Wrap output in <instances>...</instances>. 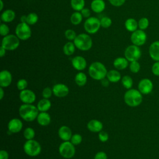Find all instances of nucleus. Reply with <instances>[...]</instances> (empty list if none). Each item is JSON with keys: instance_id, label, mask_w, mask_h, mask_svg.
Instances as JSON below:
<instances>
[{"instance_id": "nucleus-42", "label": "nucleus", "mask_w": 159, "mask_h": 159, "mask_svg": "<svg viewBox=\"0 0 159 159\" xmlns=\"http://www.w3.org/2000/svg\"><path fill=\"white\" fill-rule=\"evenodd\" d=\"M53 94V91L52 89L50 88L49 87H46L45 88L43 91H42V97L43 98H46V99H49L52 95Z\"/></svg>"}, {"instance_id": "nucleus-25", "label": "nucleus", "mask_w": 159, "mask_h": 159, "mask_svg": "<svg viewBox=\"0 0 159 159\" xmlns=\"http://www.w3.org/2000/svg\"><path fill=\"white\" fill-rule=\"evenodd\" d=\"M51 106V102L48 99L43 98L38 102L37 107L40 112H47L50 109Z\"/></svg>"}, {"instance_id": "nucleus-2", "label": "nucleus", "mask_w": 159, "mask_h": 159, "mask_svg": "<svg viewBox=\"0 0 159 159\" xmlns=\"http://www.w3.org/2000/svg\"><path fill=\"white\" fill-rule=\"evenodd\" d=\"M88 73L91 78L95 80H102L106 77L107 70L103 63L99 61L92 63L89 68Z\"/></svg>"}, {"instance_id": "nucleus-51", "label": "nucleus", "mask_w": 159, "mask_h": 159, "mask_svg": "<svg viewBox=\"0 0 159 159\" xmlns=\"http://www.w3.org/2000/svg\"><path fill=\"white\" fill-rule=\"evenodd\" d=\"M4 90H3V88L2 87H1L0 88V99L2 100L3 97H4Z\"/></svg>"}, {"instance_id": "nucleus-20", "label": "nucleus", "mask_w": 159, "mask_h": 159, "mask_svg": "<svg viewBox=\"0 0 159 159\" xmlns=\"http://www.w3.org/2000/svg\"><path fill=\"white\" fill-rule=\"evenodd\" d=\"M88 129L92 132H99L103 128L102 123L97 119H92L89 120L87 124Z\"/></svg>"}, {"instance_id": "nucleus-44", "label": "nucleus", "mask_w": 159, "mask_h": 159, "mask_svg": "<svg viewBox=\"0 0 159 159\" xmlns=\"http://www.w3.org/2000/svg\"><path fill=\"white\" fill-rule=\"evenodd\" d=\"M152 73L157 76H159V61L155 62L152 66Z\"/></svg>"}, {"instance_id": "nucleus-31", "label": "nucleus", "mask_w": 159, "mask_h": 159, "mask_svg": "<svg viewBox=\"0 0 159 159\" xmlns=\"http://www.w3.org/2000/svg\"><path fill=\"white\" fill-rule=\"evenodd\" d=\"M83 17L81 13L80 12V11H75L71 14L70 17V21L72 24L76 25L80 24L81 22L83 20Z\"/></svg>"}, {"instance_id": "nucleus-48", "label": "nucleus", "mask_w": 159, "mask_h": 159, "mask_svg": "<svg viewBox=\"0 0 159 159\" xmlns=\"http://www.w3.org/2000/svg\"><path fill=\"white\" fill-rule=\"evenodd\" d=\"M0 159H9V153L5 150L0 151Z\"/></svg>"}, {"instance_id": "nucleus-8", "label": "nucleus", "mask_w": 159, "mask_h": 159, "mask_svg": "<svg viewBox=\"0 0 159 159\" xmlns=\"http://www.w3.org/2000/svg\"><path fill=\"white\" fill-rule=\"evenodd\" d=\"M100 20L96 17H89L87 18L84 23V30L90 34L96 33L100 29Z\"/></svg>"}, {"instance_id": "nucleus-45", "label": "nucleus", "mask_w": 159, "mask_h": 159, "mask_svg": "<svg viewBox=\"0 0 159 159\" xmlns=\"http://www.w3.org/2000/svg\"><path fill=\"white\" fill-rule=\"evenodd\" d=\"M109 2L114 6L119 7L124 4L125 0H108Z\"/></svg>"}, {"instance_id": "nucleus-27", "label": "nucleus", "mask_w": 159, "mask_h": 159, "mask_svg": "<svg viewBox=\"0 0 159 159\" xmlns=\"http://www.w3.org/2000/svg\"><path fill=\"white\" fill-rule=\"evenodd\" d=\"M125 29L131 32H133L137 30L138 26V22L135 19L133 18H129L127 19L124 24Z\"/></svg>"}, {"instance_id": "nucleus-16", "label": "nucleus", "mask_w": 159, "mask_h": 159, "mask_svg": "<svg viewBox=\"0 0 159 159\" xmlns=\"http://www.w3.org/2000/svg\"><path fill=\"white\" fill-rule=\"evenodd\" d=\"M12 75L7 70H2L0 72V86L2 88L8 87L12 82Z\"/></svg>"}, {"instance_id": "nucleus-17", "label": "nucleus", "mask_w": 159, "mask_h": 159, "mask_svg": "<svg viewBox=\"0 0 159 159\" xmlns=\"http://www.w3.org/2000/svg\"><path fill=\"white\" fill-rule=\"evenodd\" d=\"M71 64L73 67L78 71L84 70L87 66V62L85 58L81 56H76L73 57L71 60Z\"/></svg>"}, {"instance_id": "nucleus-11", "label": "nucleus", "mask_w": 159, "mask_h": 159, "mask_svg": "<svg viewBox=\"0 0 159 159\" xmlns=\"http://www.w3.org/2000/svg\"><path fill=\"white\" fill-rule=\"evenodd\" d=\"M130 40L134 45L139 47L142 46L146 42V33L143 30H136L132 32L130 36Z\"/></svg>"}, {"instance_id": "nucleus-28", "label": "nucleus", "mask_w": 159, "mask_h": 159, "mask_svg": "<svg viewBox=\"0 0 159 159\" xmlns=\"http://www.w3.org/2000/svg\"><path fill=\"white\" fill-rule=\"evenodd\" d=\"M75 81L78 86L81 87L84 86L87 83V76L86 74L83 72H78L75 77Z\"/></svg>"}, {"instance_id": "nucleus-5", "label": "nucleus", "mask_w": 159, "mask_h": 159, "mask_svg": "<svg viewBox=\"0 0 159 159\" xmlns=\"http://www.w3.org/2000/svg\"><path fill=\"white\" fill-rule=\"evenodd\" d=\"M23 149L26 155L30 157H36L41 152V146L35 140H27L23 146Z\"/></svg>"}, {"instance_id": "nucleus-50", "label": "nucleus", "mask_w": 159, "mask_h": 159, "mask_svg": "<svg viewBox=\"0 0 159 159\" xmlns=\"http://www.w3.org/2000/svg\"><path fill=\"white\" fill-rule=\"evenodd\" d=\"M6 50L3 47L1 46V47H0V57H3L5 55Z\"/></svg>"}, {"instance_id": "nucleus-37", "label": "nucleus", "mask_w": 159, "mask_h": 159, "mask_svg": "<svg viewBox=\"0 0 159 159\" xmlns=\"http://www.w3.org/2000/svg\"><path fill=\"white\" fill-rule=\"evenodd\" d=\"M82 136L79 134H75L72 135L71 138L70 139V142L74 145H79L82 142Z\"/></svg>"}, {"instance_id": "nucleus-18", "label": "nucleus", "mask_w": 159, "mask_h": 159, "mask_svg": "<svg viewBox=\"0 0 159 159\" xmlns=\"http://www.w3.org/2000/svg\"><path fill=\"white\" fill-rule=\"evenodd\" d=\"M150 57L155 61H159V40L155 41L149 47Z\"/></svg>"}, {"instance_id": "nucleus-13", "label": "nucleus", "mask_w": 159, "mask_h": 159, "mask_svg": "<svg viewBox=\"0 0 159 159\" xmlns=\"http://www.w3.org/2000/svg\"><path fill=\"white\" fill-rule=\"evenodd\" d=\"M153 88V83L148 78H143L141 80L138 84V89L142 94H148L151 93Z\"/></svg>"}, {"instance_id": "nucleus-24", "label": "nucleus", "mask_w": 159, "mask_h": 159, "mask_svg": "<svg viewBox=\"0 0 159 159\" xmlns=\"http://www.w3.org/2000/svg\"><path fill=\"white\" fill-rule=\"evenodd\" d=\"M114 66L119 70L125 69L129 65V61L125 57H117L113 62Z\"/></svg>"}, {"instance_id": "nucleus-41", "label": "nucleus", "mask_w": 159, "mask_h": 159, "mask_svg": "<svg viewBox=\"0 0 159 159\" xmlns=\"http://www.w3.org/2000/svg\"><path fill=\"white\" fill-rule=\"evenodd\" d=\"M9 27L5 23L1 24L0 25V34L2 36L5 37L9 35Z\"/></svg>"}, {"instance_id": "nucleus-35", "label": "nucleus", "mask_w": 159, "mask_h": 159, "mask_svg": "<svg viewBox=\"0 0 159 159\" xmlns=\"http://www.w3.org/2000/svg\"><path fill=\"white\" fill-rule=\"evenodd\" d=\"M129 69L132 73H137L140 70V65L137 61H131L129 65Z\"/></svg>"}, {"instance_id": "nucleus-34", "label": "nucleus", "mask_w": 159, "mask_h": 159, "mask_svg": "<svg viewBox=\"0 0 159 159\" xmlns=\"http://www.w3.org/2000/svg\"><path fill=\"white\" fill-rule=\"evenodd\" d=\"M39 17L36 13L31 12L27 16L26 23L29 25H34L38 21Z\"/></svg>"}, {"instance_id": "nucleus-19", "label": "nucleus", "mask_w": 159, "mask_h": 159, "mask_svg": "<svg viewBox=\"0 0 159 159\" xmlns=\"http://www.w3.org/2000/svg\"><path fill=\"white\" fill-rule=\"evenodd\" d=\"M58 134L59 137L63 141L70 140L72 136L71 129L66 125L61 126L58 129Z\"/></svg>"}, {"instance_id": "nucleus-4", "label": "nucleus", "mask_w": 159, "mask_h": 159, "mask_svg": "<svg viewBox=\"0 0 159 159\" xmlns=\"http://www.w3.org/2000/svg\"><path fill=\"white\" fill-rule=\"evenodd\" d=\"M75 47L81 51H88L92 47L93 41L91 37L86 34H80L73 40Z\"/></svg>"}, {"instance_id": "nucleus-22", "label": "nucleus", "mask_w": 159, "mask_h": 159, "mask_svg": "<svg viewBox=\"0 0 159 159\" xmlns=\"http://www.w3.org/2000/svg\"><path fill=\"white\" fill-rule=\"evenodd\" d=\"M106 7L105 2L103 0H93L91 3L92 11L96 13L102 12Z\"/></svg>"}, {"instance_id": "nucleus-12", "label": "nucleus", "mask_w": 159, "mask_h": 159, "mask_svg": "<svg viewBox=\"0 0 159 159\" xmlns=\"http://www.w3.org/2000/svg\"><path fill=\"white\" fill-rule=\"evenodd\" d=\"M19 99L24 104H32L36 99V95L33 91L25 89L20 91Z\"/></svg>"}, {"instance_id": "nucleus-46", "label": "nucleus", "mask_w": 159, "mask_h": 159, "mask_svg": "<svg viewBox=\"0 0 159 159\" xmlns=\"http://www.w3.org/2000/svg\"><path fill=\"white\" fill-rule=\"evenodd\" d=\"M107 154L102 151L97 152L94 157V159H107Z\"/></svg>"}, {"instance_id": "nucleus-49", "label": "nucleus", "mask_w": 159, "mask_h": 159, "mask_svg": "<svg viewBox=\"0 0 159 159\" xmlns=\"http://www.w3.org/2000/svg\"><path fill=\"white\" fill-rule=\"evenodd\" d=\"M101 81V84H102V86L107 87L109 86L110 81H109V80L107 78H104Z\"/></svg>"}, {"instance_id": "nucleus-36", "label": "nucleus", "mask_w": 159, "mask_h": 159, "mask_svg": "<svg viewBox=\"0 0 159 159\" xmlns=\"http://www.w3.org/2000/svg\"><path fill=\"white\" fill-rule=\"evenodd\" d=\"M149 25V21L147 17L141 18L138 22V26L140 30L146 29Z\"/></svg>"}, {"instance_id": "nucleus-10", "label": "nucleus", "mask_w": 159, "mask_h": 159, "mask_svg": "<svg viewBox=\"0 0 159 159\" xmlns=\"http://www.w3.org/2000/svg\"><path fill=\"white\" fill-rule=\"evenodd\" d=\"M15 32L16 36L22 40H26L29 39L32 34L29 25L24 22L17 24Z\"/></svg>"}, {"instance_id": "nucleus-39", "label": "nucleus", "mask_w": 159, "mask_h": 159, "mask_svg": "<svg viewBox=\"0 0 159 159\" xmlns=\"http://www.w3.org/2000/svg\"><path fill=\"white\" fill-rule=\"evenodd\" d=\"M65 36L68 40L71 41V40H74L77 35L76 34V32L73 30L67 29L65 32Z\"/></svg>"}, {"instance_id": "nucleus-6", "label": "nucleus", "mask_w": 159, "mask_h": 159, "mask_svg": "<svg viewBox=\"0 0 159 159\" xmlns=\"http://www.w3.org/2000/svg\"><path fill=\"white\" fill-rule=\"evenodd\" d=\"M19 40L20 39L16 35L9 34L3 37L1 42V46L6 50H14L19 46Z\"/></svg>"}, {"instance_id": "nucleus-32", "label": "nucleus", "mask_w": 159, "mask_h": 159, "mask_svg": "<svg viewBox=\"0 0 159 159\" xmlns=\"http://www.w3.org/2000/svg\"><path fill=\"white\" fill-rule=\"evenodd\" d=\"M121 83L122 86L127 89H131L133 86V80L132 78L129 75H125L121 78Z\"/></svg>"}, {"instance_id": "nucleus-15", "label": "nucleus", "mask_w": 159, "mask_h": 159, "mask_svg": "<svg viewBox=\"0 0 159 159\" xmlns=\"http://www.w3.org/2000/svg\"><path fill=\"white\" fill-rule=\"evenodd\" d=\"M23 127L22 122L18 118H13L10 120L7 124L8 131L11 134H16L19 132Z\"/></svg>"}, {"instance_id": "nucleus-21", "label": "nucleus", "mask_w": 159, "mask_h": 159, "mask_svg": "<svg viewBox=\"0 0 159 159\" xmlns=\"http://www.w3.org/2000/svg\"><path fill=\"white\" fill-rule=\"evenodd\" d=\"M37 120L39 125L42 126H47L50 124L51 122V117L50 114L47 112H40L38 114Z\"/></svg>"}, {"instance_id": "nucleus-33", "label": "nucleus", "mask_w": 159, "mask_h": 159, "mask_svg": "<svg viewBox=\"0 0 159 159\" xmlns=\"http://www.w3.org/2000/svg\"><path fill=\"white\" fill-rule=\"evenodd\" d=\"M23 135H24V138L27 140L34 139L35 135V130L34 129H32L31 127H27L25 129V130L23 132Z\"/></svg>"}, {"instance_id": "nucleus-40", "label": "nucleus", "mask_w": 159, "mask_h": 159, "mask_svg": "<svg viewBox=\"0 0 159 159\" xmlns=\"http://www.w3.org/2000/svg\"><path fill=\"white\" fill-rule=\"evenodd\" d=\"M28 83L25 79H20L17 82V88L19 91L24 90L27 88Z\"/></svg>"}, {"instance_id": "nucleus-53", "label": "nucleus", "mask_w": 159, "mask_h": 159, "mask_svg": "<svg viewBox=\"0 0 159 159\" xmlns=\"http://www.w3.org/2000/svg\"><path fill=\"white\" fill-rule=\"evenodd\" d=\"M0 2H1V7H0V11H2L3 9V6H4V4L2 2V0H0Z\"/></svg>"}, {"instance_id": "nucleus-9", "label": "nucleus", "mask_w": 159, "mask_h": 159, "mask_svg": "<svg viewBox=\"0 0 159 159\" xmlns=\"http://www.w3.org/2000/svg\"><path fill=\"white\" fill-rule=\"evenodd\" d=\"M142 52L139 46L131 45L128 46L124 51L125 58L129 61H137L141 57Z\"/></svg>"}, {"instance_id": "nucleus-29", "label": "nucleus", "mask_w": 159, "mask_h": 159, "mask_svg": "<svg viewBox=\"0 0 159 159\" xmlns=\"http://www.w3.org/2000/svg\"><path fill=\"white\" fill-rule=\"evenodd\" d=\"M75 47H76L74 43L71 42H68L66 43L63 47V53L67 56H70L74 53L75 51Z\"/></svg>"}, {"instance_id": "nucleus-26", "label": "nucleus", "mask_w": 159, "mask_h": 159, "mask_svg": "<svg viewBox=\"0 0 159 159\" xmlns=\"http://www.w3.org/2000/svg\"><path fill=\"white\" fill-rule=\"evenodd\" d=\"M106 78L111 83H117L121 79V75L117 70H111L107 71Z\"/></svg>"}, {"instance_id": "nucleus-43", "label": "nucleus", "mask_w": 159, "mask_h": 159, "mask_svg": "<svg viewBox=\"0 0 159 159\" xmlns=\"http://www.w3.org/2000/svg\"><path fill=\"white\" fill-rule=\"evenodd\" d=\"M98 137H99V139L101 142H106L109 139V135L106 132L101 130L98 134Z\"/></svg>"}, {"instance_id": "nucleus-14", "label": "nucleus", "mask_w": 159, "mask_h": 159, "mask_svg": "<svg viewBox=\"0 0 159 159\" xmlns=\"http://www.w3.org/2000/svg\"><path fill=\"white\" fill-rule=\"evenodd\" d=\"M53 94L58 98H63L66 96L69 93L68 87L63 83H57L52 88Z\"/></svg>"}, {"instance_id": "nucleus-30", "label": "nucleus", "mask_w": 159, "mask_h": 159, "mask_svg": "<svg viewBox=\"0 0 159 159\" xmlns=\"http://www.w3.org/2000/svg\"><path fill=\"white\" fill-rule=\"evenodd\" d=\"M71 7L76 11H81L84 8V0H71L70 1Z\"/></svg>"}, {"instance_id": "nucleus-47", "label": "nucleus", "mask_w": 159, "mask_h": 159, "mask_svg": "<svg viewBox=\"0 0 159 159\" xmlns=\"http://www.w3.org/2000/svg\"><path fill=\"white\" fill-rule=\"evenodd\" d=\"M81 13L83 16V17H86V18H88L90 16L91 12L89 9L88 8H83L81 11Z\"/></svg>"}, {"instance_id": "nucleus-38", "label": "nucleus", "mask_w": 159, "mask_h": 159, "mask_svg": "<svg viewBox=\"0 0 159 159\" xmlns=\"http://www.w3.org/2000/svg\"><path fill=\"white\" fill-rule=\"evenodd\" d=\"M101 26L103 28H108L112 24V20L109 17H103L100 19Z\"/></svg>"}, {"instance_id": "nucleus-1", "label": "nucleus", "mask_w": 159, "mask_h": 159, "mask_svg": "<svg viewBox=\"0 0 159 159\" xmlns=\"http://www.w3.org/2000/svg\"><path fill=\"white\" fill-rule=\"evenodd\" d=\"M39 111L37 106L32 104H23L19 109L20 117L27 122H32L37 119Z\"/></svg>"}, {"instance_id": "nucleus-7", "label": "nucleus", "mask_w": 159, "mask_h": 159, "mask_svg": "<svg viewBox=\"0 0 159 159\" xmlns=\"http://www.w3.org/2000/svg\"><path fill=\"white\" fill-rule=\"evenodd\" d=\"M58 152L62 157L66 159L71 158L75 154V147L71 142L64 141L60 145Z\"/></svg>"}, {"instance_id": "nucleus-23", "label": "nucleus", "mask_w": 159, "mask_h": 159, "mask_svg": "<svg viewBox=\"0 0 159 159\" xmlns=\"http://www.w3.org/2000/svg\"><path fill=\"white\" fill-rule=\"evenodd\" d=\"M15 17L16 13L12 9H6L1 15V19L4 23H8L13 21Z\"/></svg>"}, {"instance_id": "nucleus-52", "label": "nucleus", "mask_w": 159, "mask_h": 159, "mask_svg": "<svg viewBox=\"0 0 159 159\" xmlns=\"http://www.w3.org/2000/svg\"><path fill=\"white\" fill-rule=\"evenodd\" d=\"M26 19H27V16L23 15V16H22L21 17H20V21H21V22L26 23Z\"/></svg>"}, {"instance_id": "nucleus-3", "label": "nucleus", "mask_w": 159, "mask_h": 159, "mask_svg": "<svg viewBox=\"0 0 159 159\" xmlns=\"http://www.w3.org/2000/svg\"><path fill=\"white\" fill-rule=\"evenodd\" d=\"M124 99L127 106L130 107H137L142 102V94L139 89L131 88L125 93Z\"/></svg>"}]
</instances>
